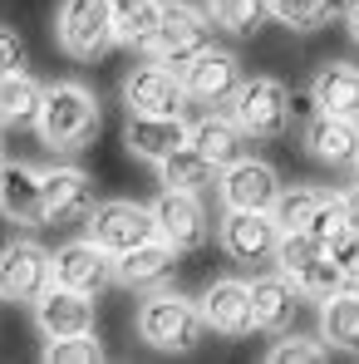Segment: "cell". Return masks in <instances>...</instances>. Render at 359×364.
<instances>
[{"instance_id":"6da1fadb","label":"cell","mask_w":359,"mask_h":364,"mask_svg":"<svg viewBox=\"0 0 359 364\" xmlns=\"http://www.w3.org/2000/svg\"><path fill=\"white\" fill-rule=\"evenodd\" d=\"M99 99L89 84L79 79H60V84H45V104H40V119H35V133L50 153H84L99 133Z\"/></svg>"},{"instance_id":"7a4b0ae2","label":"cell","mask_w":359,"mask_h":364,"mask_svg":"<svg viewBox=\"0 0 359 364\" xmlns=\"http://www.w3.org/2000/svg\"><path fill=\"white\" fill-rule=\"evenodd\" d=\"M138 340L158 355H197L207 340L202 305L178 291H148L138 305Z\"/></svg>"},{"instance_id":"3957f363","label":"cell","mask_w":359,"mask_h":364,"mask_svg":"<svg viewBox=\"0 0 359 364\" xmlns=\"http://www.w3.org/2000/svg\"><path fill=\"white\" fill-rule=\"evenodd\" d=\"M227 109L246 128L251 143H271V138L291 133V123H296V94L276 74H251V79H241V89L232 94Z\"/></svg>"},{"instance_id":"277c9868","label":"cell","mask_w":359,"mask_h":364,"mask_svg":"<svg viewBox=\"0 0 359 364\" xmlns=\"http://www.w3.org/2000/svg\"><path fill=\"white\" fill-rule=\"evenodd\" d=\"M276 266L300 286L305 301H325V296H335V291L350 286V276L335 266V256L325 251V242H315L310 232H281Z\"/></svg>"},{"instance_id":"5b68a950","label":"cell","mask_w":359,"mask_h":364,"mask_svg":"<svg viewBox=\"0 0 359 364\" xmlns=\"http://www.w3.org/2000/svg\"><path fill=\"white\" fill-rule=\"evenodd\" d=\"M55 40L69 60L89 64L114 45V0H60Z\"/></svg>"},{"instance_id":"8992f818","label":"cell","mask_w":359,"mask_h":364,"mask_svg":"<svg viewBox=\"0 0 359 364\" xmlns=\"http://www.w3.org/2000/svg\"><path fill=\"white\" fill-rule=\"evenodd\" d=\"M212 15H207V5H187V0H168L163 5V25H158V35H153V60L158 64H173V69H187V64L197 60L202 50H212Z\"/></svg>"},{"instance_id":"52a82bcc","label":"cell","mask_w":359,"mask_h":364,"mask_svg":"<svg viewBox=\"0 0 359 364\" xmlns=\"http://www.w3.org/2000/svg\"><path fill=\"white\" fill-rule=\"evenodd\" d=\"M55 286V251H45L30 237L0 246V301L10 305H35Z\"/></svg>"},{"instance_id":"ba28073f","label":"cell","mask_w":359,"mask_h":364,"mask_svg":"<svg viewBox=\"0 0 359 364\" xmlns=\"http://www.w3.org/2000/svg\"><path fill=\"white\" fill-rule=\"evenodd\" d=\"M217 242L227 251V261L237 266H266L276 261V246H281V222L271 212H241V207H227L222 222H217Z\"/></svg>"},{"instance_id":"9c48e42d","label":"cell","mask_w":359,"mask_h":364,"mask_svg":"<svg viewBox=\"0 0 359 364\" xmlns=\"http://www.w3.org/2000/svg\"><path fill=\"white\" fill-rule=\"evenodd\" d=\"M84 232L99 246H109L114 256L143 246L148 237H158V222H153V207L148 202H128V197H109V202H94V212L84 217Z\"/></svg>"},{"instance_id":"30bf717a","label":"cell","mask_w":359,"mask_h":364,"mask_svg":"<svg viewBox=\"0 0 359 364\" xmlns=\"http://www.w3.org/2000/svg\"><path fill=\"white\" fill-rule=\"evenodd\" d=\"M281 192H286V182L276 173V163L251 158V153L237 158L232 168H222V178H217L222 207H241V212H276Z\"/></svg>"},{"instance_id":"8fae6325","label":"cell","mask_w":359,"mask_h":364,"mask_svg":"<svg viewBox=\"0 0 359 364\" xmlns=\"http://www.w3.org/2000/svg\"><path fill=\"white\" fill-rule=\"evenodd\" d=\"M55 281L69 291H84V296H104L109 286H119V256L94 237L64 242L55 251Z\"/></svg>"},{"instance_id":"7c38bea8","label":"cell","mask_w":359,"mask_h":364,"mask_svg":"<svg viewBox=\"0 0 359 364\" xmlns=\"http://www.w3.org/2000/svg\"><path fill=\"white\" fill-rule=\"evenodd\" d=\"M153 222H158V237L173 242L178 251H197L212 237V217L202 207V192H182V187H163L153 202Z\"/></svg>"},{"instance_id":"4fadbf2b","label":"cell","mask_w":359,"mask_h":364,"mask_svg":"<svg viewBox=\"0 0 359 364\" xmlns=\"http://www.w3.org/2000/svg\"><path fill=\"white\" fill-rule=\"evenodd\" d=\"M192 99L182 89V74L173 64H138L123 79V109L128 114H182Z\"/></svg>"},{"instance_id":"5bb4252c","label":"cell","mask_w":359,"mask_h":364,"mask_svg":"<svg viewBox=\"0 0 359 364\" xmlns=\"http://www.w3.org/2000/svg\"><path fill=\"white\" fill-rule=\"evenodd\" d=\"M241 60L232 50H222V45H212V50H202L197 60L182 69V89H187V99L192 104H202V109H222V104H232V94L241 89Z\"/></svg>"},{"instance_id":"9a60e30c","label":"cell","mask_w":359,"mask_h":364,"mask_svg":"<svg viewBox=\"0 0 359 364\" xmlns=\"http://www.w3.org/2000/svg\"><path fill=\"white\" fill-rule=\"evenodd\" d=\"M202 320H207V330L212 335H222V340H241V335H251L256 330V315H251V281H237V276H217L202 296Z\"/></svg>"},{"instance_id":"2e32d148","label":"cell","mask_w":359,"mask_h":364,"mask_svg":"<svg viewBox=\"0 0 359 364\" xmlns=\"http://www.w3.org/2000/svg\"><path fill=\"white\" fill-rule=\"evenodd\" d=\"M0 217L15 222V227H45L50 222V207H45V168H30V163H10L0 168Z\"/></svg>"},{"instance_id":"e0dca14e","label":"cell","mask_w":359,"mask_h":364,"mask_svg":"<svg viewBox=\"0 0 359 364\" xmlns=\"http://www.w3.org/2000/svg\"><path fill=\"white\" fill-rule=\"evenodd\" d=\"M300 148L325 163V168H355L359 158V119H345V114H310L300 123Z\"/></svg>"},{"instance_id":"ac0fdd59","label":"cell","mask_w":359,"mask_h":364,"mask_svg":"<svg viewBox=\"0 0 359 364\" xmlns=\"http://www.w3.org/2000/svg\"><path fill=\"white\" fill-rule=\"evenodd\" d=\"M192 138V123L182 114H128L123 123V148L138 158V163H163L173 148H182Z\"/></svg>"},{"instance_id":"d6986e66","label":"cell","mask_w":359,"mask_h":364,"mask_svg":"<svg viewBox=\"0 0 359 364\" xmlns=\"http://www.w3.org/2000/svg\"><path fill=\"white\" fill-rule=\"evenodd\" d=\"M94 178L79 168V163H50L45 168V207H50V222L69 227V222H84L94 212Z\"/></svg>"},{"instance_id":"ffe728a7","label":"cell","mask_w":359,"mask_h":364,"mask_svg":"<svg viewBox=\"0 0 359 364\" xmlns=\"http://www.w3.org/2000/svg\"><path fill=\"white\" fill-rule=\"evenodd\" d=\"M178 246L163 242V237H148L143 246H133V251H123L119 256V286L123 291H133V296H148V291H163L168 281H173V271H178Z\"/></svg>"},{"instance_id":"44dd1931","label":"cell","mask_w":359,"mask_h":364,"mask_svg":"<svg viewBox=\"0 0 359 364\" xmlns=\"http://www.w3.org/2000/svg\"><path fill=\"white\" fill-rule=\"evenodd\" d=\"M35 325L45 340H64V335H94V296L69 291V286H50L35 301Z\"/></svg>"},{"instance_id":"7402d4cb","label":"cell","mask_w":359,"mask_h":364,"mask_svg":"<svg viewBox=\"0 0 359 364\" xmlns=\"http://www.w3.org/2000/svg\"><path fill=\"white\" fill-rule=\"evenodd\" d=\"M300 301L305 296H300V286L286 271H271V276L251 281V315H256V330H266V335H286L296 325Z\"/></svg>"},{"instance_id":"603a6c76","label":"cell","mask_w":359,"mask_h":364,"mask_svg":"<svg viewBox=\"0 0 359 364\" xmlns=\"http://www.w3.org/2000/svg\"><path fill=\"white\" fill-rule=\"evenodd\" d=\"M192 143H197V153L222 173V168H232L237 158H246V128L232 119V109H207L202 119L192 123Z\"/></svg>"},{"instance_id":"cb8c5ba5","label":"cell","mask_w":359,"mask_h":364,"mask_svg":"<svg viewBox=\"0 0 359 364\" xmlns=\"http://www.w3.org/2000/svg\"><path fill=\"white\" fill-rule=\"evenodd\" d=\"M310 99H315V109L320 114H345V119H359V64L350 60H325L315 69V79H310V89H305Z\"/></svg>"},{"instance_id":"d4e9b609","label":"cell","mask_w":359,"mask_h":364,"mask_svg":"<svg viewBox=\"0 0 359 364\" xmlns=\"http://www.w3.org/2000/svg\"><path fill=\"white\" fill-rule=\"evenodd\" d=\"M320 340L330 350H340V355H359V286L355 281L320 301Z\"/></svg>"},{"instance_id":"484cf974","label":"cell","mask_w":359,"mask_h":364,"mask_svg":"<svg viewBox=\"0 0 359 364\" xmlns=\"http://www.w3.org/2000/svg\"><path fill=\"white\" fill-rule=\"evenodd\" d=\"M163 5L168 0H114V45L128 55L153 50V35L163 25Z\"/></svg>"},{"instance_id":"4316f807","label":"cell","mask_w":359,"mask_h":364,"mask_svg":"<svg viewBox=\"0 0 359 364\" xmlns=\"http://www.w3.org/2000/svg\"><path fill=\"white\" fill-rule=\"evenodd\" d=\"M45 104V84L25 69L0 74V128H35Z\"/></svg>"},{"instance_id":"83f0119b","label":"cell","mask_w":359,"mask_h":364,"mask_svg":"<svg viewBox=\"0 0 359 364\" xmlns=\"http://www.w3.org/2000/svg\"><path fill=\"white\" fill-rule=\"evenodd\" d=\"M345 10H350V0H271V15L296 35H315V30L345 20Z\"/></svg>"},{"instance_id":"f1b7e54d","label":"cell","mask_w":359,"mask_h":364,"mask_svg":"<svg viewBox=\"0 0 359 364\" xmlns=\"http://www.w3.org/2000/svg\"><path fill=\"white\" fill-rule=\"evenodd\" d=\"M158 178H163V187H182V192H202V187H212V178H217V168L197 153V143L187 138L182 148H173L163 163H158Z\"/></svg>"},{"instance_id":"f546056e","label":"cell","mask_w":359,"mask_h":364,"mask_svg":"<svg viewBox=\"0 0 359 364\" xmlns=\"http://www.w3.org/2000/svg\"><path fill=\"white\" fill-rule=\"evenodd\" d=\"M335 192L330 187H315V182H291L286 192H281V202H276V222H281V232H305L310 222H315V212L330 202Z\"/></svg>"},{"instance_id":"4dcf8cb0","label":"cell","mask_w":359,"mask_h":364,"mask_svg":"<svg viewBox=\"0 0 359 364\" xmlns=\"http://www.w3.org/2000/svg\"><path fill=\"white\" fill-rule=\"evenodd\" d=\"M202 5H207L212 25L227 30V35H237V40H251L271 20V0H202Z\"/></svg>"},{"instance_id":"1f68e13d","label":"cell","mask_w":359,"mask_h":364,"mask_svg":"<svg viewBox=\"0 0 359 364\" xmlns=\"http://www.w3.org/2000/svg\"><path fill=\"white\" fill-rule=\"evenodd\" d=\"M325 360H330V345L320 335H296V330H286L266 350V364H325Z\"/></svg>"},{"instance_id":"d6a6232c","label":"cell","mask_w":359,"mask_h":364,"mask_svg":"<svg viewBox=\"0 0 359 364\" xmlns=\"http://www.w3.org/2000/svg\"><path fill=\"white\" fill-rule=\"evenodd\" d=\"M40 360L45 364H99L104 360V345L94 335H64V340H45Z\"/></svg>"},{"instance_id":"836d02e7","label":"cell","mask_w":359,"mask_h":364,"mask_svg":"<svg viewBox=\"0 0 359 364\" xmlns=\"http://www.w3.org/2000/svg\"><path fill=\"white\" fill-rule=\"evenodd\" d=\"M325 251L335 256V266H340L350 281H359V227H350V222H345V227L325 242Z\"/></svg>"},{"instance_id":"e575fe53","label":"cell","mask_w":359,"mask_h":364,"mask_svg":"<svg viewBox=\"0 0 359 364\" xmlns=\"http://www.w3.org/2000/svg\"><path fill=\"white\" fill-rule=\"evenodd\" d=\"M10 69H25V40L10 25H0V74H10Z\"/></svg>"},{"instance_id":"d590c367","label":"cell","mask_w":359,"mask_h":364,"mask_svg":"<svg viewBox=\"0 0 359 364\" xmlns=\"http://www.w3.org/2000/svg\"><path fill=\"white\" fill-rule=\"evenodd\" d=\"M340 212H345V222H350V227H359V182L340 192Z\"/></svg>"},{"instance_id":"8d00e7d4","label":"cell","mask_w":359,"mask_h":364,"mask_svg":"<svg viewBox=\"0 0 359 364\" xmlns=\"http://www.w3.org/2000/svg\"><path fill=\"white\" fill-rule=\"evenodd\" d=\"M345 30H350V40L359 45V0H350V10H345Z\"/></svg>"},{"instance_id":"74e56055","label":"cell","mask_w":359,"mask_h":364,"mask_svg":"<svg viewBox=\"0 0 359 364\" xmlns=\"http://www.w3.org/2000/svg\"><path fill=\"white\" fill-rule=\"evenodd\" d=\"M0 168H5V128H0Z\"/></svg>"},{"instance_id":"f35d334b","label":"cell","mask_w":359,"mask_h":364,"mask_svg":"<svg viewBox=\"0 0 359 364\" xmlns=\"http://www.w3.org/2000/svg\"><path fill=\"white\" fill-rule=\"evenodd\" d=\"M355 182H359V158H355Z\"/></svg>"}]
</instances>
